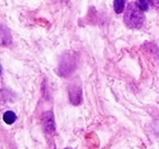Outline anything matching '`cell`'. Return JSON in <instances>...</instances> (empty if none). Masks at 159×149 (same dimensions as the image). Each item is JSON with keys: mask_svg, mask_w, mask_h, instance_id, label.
<instances>
[{"mask_svg": "<svg viewBox=\"0 0 159 149\" xmlns=\"http://www.w3.org/2000/svg\"><path fill=\"white\" fill-rule=\"evenodd\" d=\"M65 149H72V148H65Z\"/></svg>", "mask_w": 159, "mask_h": 149, "instance_id": "cell-11", "label": "cell"}, {"mask_svg": "<svg viewBox=\"0 0 159 149\" xmlns=\"http://www.w3.org/2000/svg\"><path fill=\"white\" fill-rule=\"evenodd\" d=\"M12 41L11 39V34L6 27L1 26V43L2 46H9Z\"/></svg>", "mask_w": 159, "mask_h": 149, "instance_id": "cell-5", "label": "cell"}, {"mask_svg": "<svg viewBox=\"0 0 159 149\" xmlns=\"http://www.w3.org/2000/svg\"><path fill=\"white\" fill-rule=\"evenodd\" d=\"M75 66H76V60H75L74 57L68 53V55H65L64 58L61 59L60 64H59L58 71L61 76H68L69 74H71L75 69Z\"/></svg>", "mask_w": 159, "mask_h": 149, "instance_id": "cell-2", "label": "cell"}, {"mask_svg": "<svg viewBox=\"0 0 159 149\" xmlns=\"http://www.w3.org/2000/svg\"><path fill=\"white\" fill-rule=\"evenodd\" d=\"M56 1H62V0H56Z\"/></svg>", "mask_w": 159, "mask_h": 149, "instance_id": "cell-10", "label": "cell"}, {"mask_svg": "<svg viewBox=\"0 0 159 149\" xmlns=\"http://www.w3.org/2000/svg\"><path fill=\"white\" fill-rule=\"evenodd\" d=\"M151 2V5L155 6V7H157V8H159V0H149Z\"/></svg>", "mask_w": 159, "mask_h": 149, "instance_id": "cell-9", "label": "cell"}, {"mask_svg": "<svg viewBox=\"0 0 159 149\" xmlns=\"http://www.w3.org/2000/svg\"><path fill=\"white\" fill-rule=\"evenodd\" d=\"M137 5L143 11H147L149 9L148 0H137Z\"/></svg>", "mask_w": 159, "mask_h": 149, "instance_id": "cell-8", "label": "cell"}, {"mask_svg": "<svg viewBox=\"0 0 159 149\" xmlns=\"http://www.w3.org/2000/svg\"><path fill=\"white\" fill-rule=\"evenodd\" d=\"M69 100L72 105L75 106H78L80 105V102L82 101V91L80 85H76V84H72V85L69 86Z\"/></svg>", "mask_w": 159, "mask_h": 149, "instance_id": "cell-4", "label": "cell"}, {"mask_svg": "<svg viewBox=\"0 0 159 149\" xmlns=\"http://www.w3.org/2000/svg\"><path fill=\"white\" fill-rule=\"evenodd\" d=\"M124 21L129 28L133 29H138L143 26L145 21V15L143 11L138 7L137 3H129L125 11V16H124Z\"/></svg>", "mask_w": 159, "mask_h": 149, "instance_id": "cell-1", "label": "cell"}, {"mask_svg": "<svg viewBox=\"0 0 159 149\" xmlns=\"http://www.w3.org/2000/svg\"><path fill=\"white\" fill-rule=\"evenodd\" d=\"M43 130L49 135H52L56 131V124H55V117L51 111H46L43 115Z\"/></svg>", "mask_w": 159, "mask_h": 149, "instance_id": "cell-3", "label": "cell"}, {"mask_svg": "<svg viewBox=\"0 0 159 149\" xmlns=\"http://www.w3.org/2000/svg\"><path fill=\"white\" fill-rule=\"evenodd\" d=\"M2 118H3V121H5L7 125H12L17 120V115L13 111H11V110H8V111H6L5 114H3Z\"/></svg>", "mask_w": 159, "mask_h": 149, "instance_id": "cell-6", "label": "cell"}, {"mask_svg": "<svg viewBox=\"0 0 159 149\" xmlns=\"http://www.w3.org/2000/svg\"><path fill=\"white\" fill-rule=\"evenodd\" d=\"M126 0H114V9L116 13H121L125 9Z\"/></svg>", "mask_w": 159, "mask_h": 149, "instance_id": "cell-7", "label": "cell"}]
</instances>
